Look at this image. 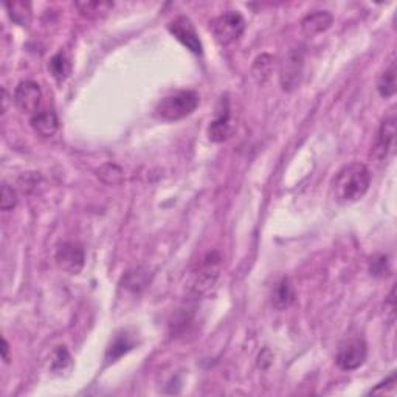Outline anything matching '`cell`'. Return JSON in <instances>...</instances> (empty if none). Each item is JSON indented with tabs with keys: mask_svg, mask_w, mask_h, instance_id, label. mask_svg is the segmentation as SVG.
Instances as JSON below:
<instances>
[{
	"mask_svg": "<svg viewBox=\"0 0 397 397\" xmlns=\"http://www.w3.org/2000/svg\"><path fill=\"white\" fill-rule=\"evenodd\" d=\"M96 176L106 185H120L124 182V171L115 163H106L96 170Z\"/></svg>",
	"mask_w": 397,
	"mask_h": 397,
	"instance_id": "ac0fdd59",
	"label": "cell"
},
{
	"mask_svg": "<svg viewBox=\"0 0 397 397\" xmlns=\"http://www.w3.org/2000/svg\"><path fill=\"white\" fill-rule=\"evenodd\" d=\"M76 10L80 14L87 17V19H100L107 13H111L113 8V2H100V0H92V2H76Z\"/></svg>",
	"mask_w": 397,
	"mask_h": 397,
	"instance_id": "9a60e30c",
	"label": "cell"
},
{
	"mask_svg": "<svg viewBox=\"0 0 397 397\" xmlns=\"http://www.w3.org/2000/svg\"><path fill=\"white\" fill-rule=\"evenodd\" d=\"M233 122H231V111H230V101L227 96H222L218 109H216V117L208 128L209 140L214 143H222L228 140L233 134Z\"/></svg>",
	"mask_w": 397,
	"mask_h": 397,
	"instance_id": "52a82bcc",
	"label": "cell"
},
{
	"mask_svg": "<svg viewBox=\"0 0 397 397\" xmlns=\"http://www.w3.org/2000/svg\"><path fill=\"white\" fill-rule=\"evenodd\" d=\"M11 21L19 23L22 27H27L32 21V5L28 2H8L5 3Z\"/></svg>",
	"mask_w": 397,
	"mask_h": 397,
	"instance_id": "e0dca14e",
	"label": "cell"
},
{
	"mask_svg": "<svg viewBox=\"0 0 397 397\" xmlns=\"http://www.w3.org/2000/svg\"><path fill=\"white\" fill-rule=\"evenodd\" d=\"M212 32L220 45H230L244 34L245 21L236 11H228L212 22Z\"/></svg>",
	"mask_w": 397,
	"mask_h": 397,
	"instance_id": "277c9868",
	"label": "cell"
},
{
	"mask_svg": "<svg viewBox=\"0 0 397 397\" xmlns=\"http://www.w3.org/2000/svg\"><path fill=\"white\" fill-rule=\"evenodd\" d=\"M220 256L218 253H209L203 261L201 262V266L197 267V270L192 275V281H191V288L196 293H207L209 288H213L216 284V281L219 278L220 273Z\"/></svg>",
	"mask_w": 397,
	"mask_h": 397,
	"instance_id": "5b68a950",
	"label": "cell"
},
{
	"mask_svg": "<svg viewBox=\"0 0 397 397\" xmlns=\"http://www.w3.org/2000/svg\"><path fill=\"white\" fill-rule=\"evenodd\" d=\"M371 183L370 170L360 161L345 165L332 180V194L339 203H352L362 198Z\"/></svg>",
	"mask_w": 397,
	"mask_h": 397,
	"instance_id": "6da1fadb",
	"label": "cell"
},
{
	"mask_svg": "<svg viewBox=\"0 0 397 397\" xmlns=\"http://www.w3.org/2000/svg\"><path fill=\"white\" fill-rule=\"evenodd\" d=\"M198 106V95L194 90H176L155 106V115L165 122H179L190 117Z\"/></svg>",
	"mask_w": 397,
	"mask_h": 397,
	"instance_id": "7a4b0ae2",
	"label": "cell"
},
{
	"mask_svg": "<svg viewBox=\"0 0 397 397\" xmlns=\"http://www.w3.org/2000/svg\"><path fill=\"white\" fill-rule=\"evenodd\" d=\"M396 141V113L391 111L381 123L374 143V157L377 160H387L388 155L393 152Z\"/></svg>",
	"mask_w": 397,
	"mask_h": 397,
	"instance_id": "8fae6325",
	"label": "cell"
},
{
	"mask_svg": "<svg viewBox=\"0 0 397 397\" xmlns=\"http://www.w3.org/2000/svg\"><path fill=\"white\" fill-rule=\"evenodd\" d=\"M8 354H10V345H8V341L3 339V340H2V359H3L7 363L10 362V356H8Z\"/></svg>",
	"mask_w": 397,
	"mask_h": 397,
	"instance_id": "484cf974",
	"label": "cell"
},
{
	"mask_svg": "<svg viewBox=\"0 0 397 397\" xmlns=\"http://www.w3.org/2000/svg\"><path fill=\"white\" fill-rule=\"evenodd\" d=\"M332 21H334V17L329 13V11H323V10L314 11V13L308 14L302 21V30L306 36L314 38V36L326 32V30L332 25Z\"/></svg>",
	"mask_w": 397,
	"mask_h": 397,
	"instance_id": "7c38bea8",
	"label": "cell"
},
{
	"mask_svg": "<svg viewBox=\"0 0 397 397\" xmlns=\"http://www.w3.org/2000/svg\"><path fill=\"white\" fill-rule=\"evenodd\" d=\"M303 67H304L303 52L298 50V48H293V50L287 53L284 61H282L280 67V82L282 90L292 92V90L299 86L303 78Z\"/></svg>",
	"mask_w": 397,
	"mask_h": 397,
	"instance_id": "8992f818",
	"label": "cell"
},
{
	"mask_svg": "<svg viewBox=\"0 0 397 397\" xmlns=\"http://www.w3.org/2000/svg\"><path fill=\"white\" fill-rule=\"evenodd\" d=\"M30 123H32V128L36 134H39L41 137H53L59 129V120L56 113L52 111L34 113Z\"/></svg>",
	"mask_w": 397,
	"mask_h": 397,
	"instance_id": "4fadbf2b",
	"label": "cell"
},
{
	"mask_svg": "<svg viewBox=\"0 0 397 397\" xmlns=\"http://www.w3.org/2000/svg\"><path fill=\"white\" fill-rule=\"evenodd\" d=\"M368 357V346L362 337H351L340 343L335 362L343 371L359 370Z\"/></svg>",
	"mask_w": 397,
	"mask_h": 397,
	"instance_id": "3957f363",
	"label": "cell"
},
{
	"mask_svg": "<svg viewBox=\"0 0 397 397\" xmlns=\"http://www.w3.org/2000/svg\"><path fill=\"white\" fill-rule=\"evenodd\" d=\"M123 284L137 292L140 291V288L146 287V276H144V273H141L140 269L135 270V272H128V275L123 278Z\"/></svg>",
	"mask_w": 397,
	"mask_h": 397,
	"instance_id": "cb8c5ba5",
	"label": "cell"
},
{
	"mask_svg": "<svg viewBox=\"0 0 397 397\" xmlns=\"http://www.w3.org/2000/svg\"><path fill=\"white\" fill-rule=\"evenodd\" d=\"M17 205V196L14 190L10 185H2V192H0V208L3 212H11Z\"/></svg>",
	"mask_w": 397,
	"mask_h": 397,
	"instance_id": "603a6c76",
	"label": "cell"
},
{
	"mask_svg": "<svg viewBox=\"0 0 397 397\" xmlns=\"http://www.w3.org/2000/svg\"><path fill=\"white\" fill-rule=\"evenodd\" d=\"M273 61L275 59L270 55H262L256 59L253 67H251V73H253V78L258 82L262 84L269 80L273 69Z\"/></svg>",
	"mask_w": 397,
	"mask_h": 397,
	"instance_id": "44dd1931",
	"label": "cell"
},
{
	"mask_svg": "<svg viewBox=\"0 0 397 397\" xmlns=\"http://www.w3.org/2000/svg\"><path fill=\"white\" fill-rule=\"evenodd\" d=\"M295 302V288L292 281L288 278H282L275 286L272 292V306L278 310H284L291 308Z\"/></svg>",
	"mask_w": 397,
	"mask_h": 397,
	"instance_id": "5bb4252c",
	"label": "cell"
},
{
	"mask_svg": "<svg viewBox=\"0 0 397 397\" xmlns=\"http://www.w3.org/2000/svg\"><path fill=\"white\" fill-rule=\"evenodd\" d=\"M55 261L56 266L64 270V272L70 275H78L84 267L86 256H84V250L81 245L75 242H63L58 245L55 251Z\"/></svg>",
	"mask_w": 397,
	"mask_h": 397,
	"instance_id": "9c48e42d",
	"label": "cell"
},
{
	"mask_svg": "<svg viewBox=\"0 0 397 397\" xmlns=\"http://www.w3.org/2000/svg\"><path fill=\"white\" fill-rule=\"evenodd\" d=\"M48 70H50L52 76L55 78L58 82H63L64 80H67V76L70 75L71 65L69 58L64 55V53H58V55L53 56L48 63Z\"/></svg>",
	"mask_w": 397,
	"mask_h": 397,
	"instance_id": "d6986e66",
	"label": "cell"
},
{
	"mask_svg": "<svg viewBox=\"0 0 397 397\" xmlns=\"http://www.w3.org/2000/svg\"><path fill=\"white\" fill-rule=\"evenodd\" d=\"M14 104L22 113H38L42 100V90L34 81H22L14 90Z\"/></svg>",
	"mask_w": 397,
	"mask_h": 397,
	"instance_id": "30bf717a",
	"label": "cell"
},
{
	"mask_svg": "<svg viewBox=\"0 0 397 397\" xmlns=\"http://www.w3.org/2000/svg\"><path fill=\"white\" fill-rule=\"evenodd\" d=\"M168 30H170V33L174 36V38H176L180 44L188 48L190 52L194 53V55H202L203 47H202L201 38H198L196 27L192 25V22L188 19V17H185V16L176 17L172 22H170Z\"/></svg>",
	"mask_w": 397,
	"mask_h": 397,
	"instance_id": "ba28073f",
	"label": "cell"
},
{
	"mask_svg": "<svg viewBox=\"0 0 397 397\" xmlns=\"http://www.w3.org/2000/svg\"><path fill=\"white\" fill-rule=\"evenodd\" d=\"M377 90L382 98H391L396 93V67L391 64V67L387 69L381 75L377 81Z\"/></svg>",
	"mask_w": 397,
	"mask_h": 397,
	"instance_id": "ffe728a7",
	"label": "cell"
},
{
	"mask_svg": "<svg viewBox=\"0 0 397 397\" xmlns=\"http://www.w3.org/2000/svg\"><path fill=\"white\" fill-rule=\"evenodd\" d=\"M70 352L65 346H56L50 357V370L52 371H64L70 365Z\"/></svg>",
	"mask_w": 397,
	"mask_h": 397,
	"instance_id": "7402d4cb",
	"label": "cell"
},
{
	"mask_svg": "<svg viewBox=\"0 0 397 397\" xmlns=\"http://www.w3.org/2000/svg\"><path fill=\"white\" fill-rule=\"evenodd\" d=\"M394 383H396V374H391L388 378H385V382L378 383L374 389H371V394H377V393H382L385 389H393L394 388Z\"/></svg>",
	"mask_w": 397,
	"mask_h": 397,
	"instance_id": "d4e9b609",
	"label": "cell"
},
{
	"mask_svg": "<svg viewBox=\"0 0 397 397\" xmlns=\"http://www.w3.org/2000/svg\"><path fill=\"white\" fill-rule=\"evenodd\" d=\"M134 340L131 339V335H128L126 332H122L115 335V339L112 340V343L107 348V352H106V359L109 360V362H115L120 357H123L124 354H128L132 348H134Z\"/></svg>",
	"mask_w": 397,
	"mask_h": 397,
	"instance_id": "2e32d148",
	"label": "cell"
}]
</instances>
